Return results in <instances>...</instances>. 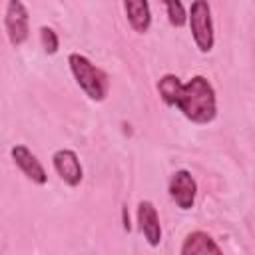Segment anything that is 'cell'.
<instances>
[{
  "mask_svg": "<svg viewBox=\"0 0 255 255\" xmlns=\"http://www.w3.org/2000/svg\"><path fill=\"white\" fill-rule=\"evenodd\" d=\"M52 163L58 171V175L68 183V185H78L82 181V165L72 149H58L52 155Z\"/></svg>",
  "mask_w": 255,
  "mask_h": 255,
  "instance_id": "7",
  "label": "cell"
},
{
  "mask_svg": "<svg viewBox=\"0 0 255 255\" xmlns=\"http://www.w3.org/2000/svg\"><path fill=\"white\" fill-rule=\"evenodd\" d=\"M40 40H42V46H44V50L48 54H54L58 50V36L50 26H42L40 28Z\"/></svg>",
  "mask_w": 255,
  "mask_h": 255,
  "instance_id": "13",
  "label": "cell"
},
{
  "mask_svg": "<svg viewBox=\"0 0 255 255\" xmlns=\"http://www.w3.org/2000/svg\"><path fill=\"white\" fill-rule=\"evenodd\" d=\"M126 16L135 32H145L151 24V12L147 0H124Z\"/></svg>",
  "mask_w": 255,
  "mask_h": 255,
  "instance_id": "9",
  "label": "cell"
},
{
  "mask_svg": "<svg viewBox=\"0 0 255 255\" xmlns=\"http://www.w3.org/2000/svg\"><path fill=\"white\" fill-rule=\"evenodd\" d=\"M68 64L70 70L76 78V82L80 84V88L96 102H102L108 94V76L104 74V70H100L96 64H92L86 56L74 52L68 56Z\"/></svg>",
  "mask_w": 255,
  "mask_h": 255,
  "instance_id": "2",
  "label": "cell"
},
{
  "mask_svg": "<svg viewBox=\"0 0 255 255\" xmlns=\"http://www.w3.org/2000/svg\"><path fill=\"white\" fill-rule=\"evenodd\" d=\"M179 112L195 122V124H207L215 118L217 106H215V92L213 86L209 84L207 78L203 76H193L187 84L181 86L177 104Z\"/></svg>",
  "mask_w": 255,
  "mask_h": 255,
  "instance_id": "1",
  "label": "cell"
},
{
  "mask_svg": "<svg viewBox=\"0 0 255 255\" xmlns=\"http://www.w3.org/2000/svg\"><path fill=\"white\" fill-rule=\"evenodd\" d=\"M137 223L147 239L149 245H157L161 241V227H159V217L151 201H139L137 205Z\"/></svg>",
  "mask_w": 255,
  "mask_h": 255,
  "instance_id": "8",
  "label": "cell"
},
{
  "mask_svg": "<svg viewBox=\"0 0 255 255\" xmlns=\"http://www.w3.org/2000/svg\"><path fill=\"white\" fill-rule=\"evenodd\" d=\"M183 255L189 253H221V247L215 243V239L203 231H193L183 239V245L179 249Z\"/></svg>",
  "mask_w": 255,
  "mask_h": 255,
  "instance_id": "10",
  "label": "cell"
},
{
  "mask_svg": "<svg viewBox=\"0 0 255 255\" xmlns=\"http://www.w3.org/2000/svg\"><path fill=\"white\" fill-rule=\"evenodd\" d=\"M165 8H167V18L173 26H183L185 20H187V14H185V8L181 4V0H163Z\"/></svg>",
  "mask_w": 255,
  "mask_h": 255,
  "instance_id": "12",
  "label": "cell"
},
{
  "mask_svg": "<svg viewBox=\"0 0 255 255\" xmlns=\"http://www.w3.org/2000/svg\"><path fill=\"white\" fill-rule=\"evenodd\" d=\"M181 82L175 74H165L161 76V80L157 82V90H159V96L163 98V102L167 106H175L177 104V98H179V92H181Z\"/></svg>",
  "mask_w": 255,
  "mask_h": 255,
  "instance_id": "11",
  "label": "cell"
},
{
  "mask_svg": "<svg viewBox=\"0 0 255 255\" xmlns=\"http://www.w3.org/2000/svg\"><path fill=\"white\" fill-rule=\"evenodd\" d=\"M189 28L199 52H209L213 48V20L207 0H193L189 8Z\"/></svg>",
  "mask_w": 255,
  "mask_h": 255,
  "instance_id": "3",
  "label": "cell"
},
{
  "mask_svg": "<svg viewBox=\"0 0 255 255\" xmlns=\"http://www.w3.org/2000/svg\"><path fill=\"white\" fill-rule=\"evenodd\" d=\"M28 10L22 0H8L6 12H4V26L10 42L14 46H20L28 38Z\"/></svg>",
  "mask_w": 255,
  "mask_h": 255,
  "instance_id": "4",
  "label": "cell"
},
{
  "mask_svg": "<svg viewBox=\"0 0 255 255\" xmlns=\"http://www.w3.org/2000/svg\"><path fill=\"white\" fill-rule=\"evenodd\" d=\"M10 153H12L14 163L24 171V175H26L28 179H32L34 183H46V179H48L46 169L42 167V163L36 159V155H34L26 145L18 143V145H14V147L10 149Z\"/></svg>",
  "mask_w": 255,
  "mask_h": 255,
  "instance_id": "6",
  "label": "cell"
},
{
  "mask_svg": "<svg viewBox=\"0 0 255 255\" xmlns=\"http://www.w3.org/2000/svg\"><path fill=\"white\" fill-rule=\"evenodd\" d=\"M169 195L181 209H191L195 195H197V183L193 175L187 169H177L169 179Z\"/></svg>",
  "mask_w": 255,
  "mask_h": 255,
  "instance_id": "5",
  "label": "cell"
}]
</instances>
